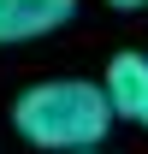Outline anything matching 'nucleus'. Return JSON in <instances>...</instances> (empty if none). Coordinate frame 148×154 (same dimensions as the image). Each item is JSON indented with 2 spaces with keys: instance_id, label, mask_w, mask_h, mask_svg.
Listing matches in <instances>:
<instances>
[{
  "instance_id": "f03ea898",
  "label": "nucleus",
  "mask_w": 148,
  "mask_h": 154,
  "mask_svg": "<svg viewBox=\"0 0 148 154\" xmlns=\"http://www.w3.org/2000/svg\"><path fill=\"white\" fill-rule=\"evenodd\" d=\"M107 101L113 119H130V125H148V54H119L107 65Z\"/></svg>"
},
{
  "instance_id": "20e7f679",
  "label": "nucleus",
  "mask_w": 148,
  "mask_h": 154,
  "mask_svg": "<svg viewBox=\"0 0 148 154\" xmlns=\"http://www.w3.org/2000/svg\"><path fill=\"white\" fill-rule=\"evenodd\" d=\"M107 6H119V12H136V6H148V0H107Z\"/></svg>"
},
{
  "instance_id": "39448f33",
  "label": "nucleus",
  "mask_w": 148,
  "mask_h": 154,
  "mask_svg": "<svg viewBox=\"0 0 148 154\" xmlns=\"http://www.w3.org/2000/svg\"><path fill=\"white\" fill-rule=\"evenodd\" d=\"M71 154H95V148H71Z\"/></svg>"
},
{
  "instance_id": "7ed1b4c3",
  "label": "nucleus",
  "mask_w": 148,
  "mask_h": 154,
  "mask_svg": "<svg viewBox=\"0 0 148 154\" xmlns=\"http://www.w3.org/2000/svg\"><path fill=\"white\" fill-rule=\"evenodd\" d=\"M71 18V0H0V48L36 42Z\"/></svg>"
},
{
  "instance_id": "f257e3e1",
  "label": "nucleus",
  "mask_w": 148,
  "mask_h": 154,
  "mask_svg": "<svg viewBox=\"0 0 148 154\" xmlns=\"http://www.w3.org/2000/svg\"><path fill=\"white\" fill-rule=\"evenodd\" d=\"M12 131L30 142V148H101V136L113 131V101L101 83H83V77H48V83H30L18 101H12Z\"/></svg>"
}]
</instances>
